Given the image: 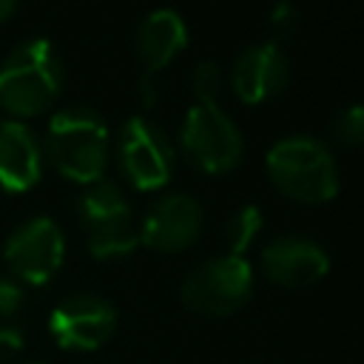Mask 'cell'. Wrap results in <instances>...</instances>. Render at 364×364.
I'll return each mask as SVG.
<instances>
[{"label":"cell","instance_id":"cell-1","mask_svg":"<svg viewBox=\"0 0 364 364\" xmlns=\"http://www.w3.org/2000/svg\"><path fill=\"white\" fill-rule=\"evenodd\" d=\"M63 77V60L51 40L31 37L14 46L0 65V108L14 117H34L54 102Z\"/></svg>","mask_w":364,"mask_h":364},{"label":"cell","instance_id":"cell-2","mask_svg":"<svg viewBox=\"0 0 364 364\" xmlns=\"http://www.w3.org/2000/svg\"><path fill=\"white\" fill-rule=\"evenodd\" d=\"M108 125L85 105L63 108L51 117L46 131L48 162L74 182H100L108 165Z\"/></svg>","mask_w":364,"mask_h":364},{"label":"cell","instance_id":"cell-3","mask_svg":"<svg viewBox=\"0 0 364 364\" xmlns=\"http://www.w3.org/2000/svg\"><path fill=\"white\" fill-rule=\"evenodd\" d=\"M264 165L273 185L296 202L321 205L338 193V168L330 148L307 134L279 139Z\"/></svg>","mask_w":364,"mask_h":364},{"label":"cell","instance_id":"cell-4","mask_svg":"<svg viewBox=\"0 0 364 364\" xmlns=\"http://www.w3.org/2000/svg\"><path fill=\"white\" fill-rule=\"evenodd\" d=\"M80 225L85 230L88 250L97 259H119L139 245L134 213L122 191L105 179L91 182L80 196Z\"/></svg>","mask_w":364,"mask_h":364},{"label":"cell","instance_id":"cell-5","mask_svg":"<svg viewBox=\"0 0 364 364\" xmlns=\"http://www.w3.org/2000/svg\"><path fill=\"white\" fill-rule=\"evenodd\" d=\"M253 290V270L245 256L222 253L202 264H196L182 287L179 296L188 310L199 316H228L236 313Z\"/></svg>","mask_w":364,"mask_h":364},{"label":"cell","instance_id":"cell-6","mask_svg":"<svg viewBox=\"0 0 364 364\" xmlns=\"http://www.w3.org/2000/svg\"><path fill=\"white\" fill-rule=\"evenodd\" d=\"M182 151L205 173H225L242 159V134L219 102H193L182 122Z\"/></svg>","mask_w":364,"mask_h":364},{"label":"cell","instance_id":"cell-7","mask_svg":"<svg viewBox=\"0 0 364 364\" xmlns=\"http://www.w3.org/2000/svg\"><path fill=\"white\" fill-rule=\"evenodd\" d=\"M117 156L125 179L136 191H156L173 173V148L165 131L145 114L125 119L117 139Z\"/></svg>","mask_w":364,"mask_h":364},{"label":"cell","instance_id":"cell-8","mask_svg":"<svg viewBox=\"0 0 364 364\" xmlns=\"http://www.w3.org/2000/svg\"><path fill=\"white\" fill-rule=\"evenodd\" d=\"M6 264L26 284H46L63 264L65 239L51 216H34L20 225L6 242Z\"/></svg>","mask_w":364,"mask_h":364},{"label":"cell","instance_id":"cell-9","mask_svg":"<svg viewBox=\"0 0 364 364\" xmlns=\"http://www.w3.org/2000/svg\"><path fill=\"white\" fill-rule=\"evenodd\" d=\"M117 330V307L102 296L77 293L60 301L48 316V333L63 350H100Z\"/></svg>","mask_w":364,"mask_h":364},{"label":"cell","instance_id":"cell-10","mask_svg":"<svg viewBox=\"0 0 364 364\" xmlns=\"http://www.w3.org/2000/svg\"><path fill=\"white\" fill-rule=\"evenodd\" d=\"M202 230V205L191 193H165L148 205L139 242L156 253H176L196 242Z\"/></svg>","mask_w":364,"mask_h":364},{"label":"cell","instance_id":"cell-11","mask_svg":"<svg viewBox=\"0 0 364 364\" xmlns=\"http://www.w3.org/2000/svg\"><path fill=\"white\" fill-rule=\"evenodd\" d=\"M262 270L282 287H310L330 270L327 250L307 236H276L262 250Z\"/></svg>","mask_w":364,"mask_h":364},{"label":"cell","instance_id":"cell-12","mask_svg":"<svg viewBox=\"0 0 364 364\" xmlns=\"http://www.w3.org/2000/svg\"><path fill=\"white\" fill-rule=\"evenodd\" d=\"M287 80H290V63L276 43L247 46L230 68V88L247 105L282 94Z\"/></svg>","mask_w":364,"mask_h":364},{"label":"cell","instance_id":"cell-13","mask_svg":"<svg viewBox=\"0 0 364 364\" xmlns=\"http://www.w3.org/2000/svg\"><path fill=\"white\" fill-rule=\"evenodd\" d=\"M43 154L40 145L20 119L0 122V188L9 193H26L40 182Z\"/></svg>","mask_w":364,"mask_h":364},{"label":"cell","instance_id":"cell-14","mask_svg":"<svg viewBox=\"0 0 364 364\" xmlns=\"http://www.w3.org/2000/svg\"><path fill=\"white\" fill-rule=\"evenodd\" d=\"M188 46V26L173 9H154L142 17L134 34V51L145 74L165 68Z\"/></svg>","mask_w":364,"mask_h":364},{"label":"cell","instance_id":"cell-15","mask_svg":"<svg viewBox=\"0 0 364 364\" xmlns=\"http://www.w3.org/2000/svg\"><path fill=\"white\" fill-rule=\"evenodd\" d=\"M262 210L256 208V205H242L233 216H230V222H228V228H225V242H228V253H233V256H242L245 253V247L256 239V233L262 230Z\"/></svg>","mask_w":364,"mask_h":364},{"label":"cell","instance_id":"cell-16","mask_svg":"<svg viewBox=\"0 0 364 364\" xmlns=\"http://www.w3.org/2000/svg\"><path fill=\"white\" fill-rule=\"evenodd\" d=\"M222 85H225V74L213 60L199 63L191 74V88H193L196 102H216L222 94Z\"/></svg>","mask_w":364,"mask_h":364},{"label":"cell","instance_id":"cell-17","mask_svg":"<svg viewBox=\"0 0 364 364\" xmlns=\"http://www.w3.org/2000/svg\"><path fill=\"white\" fill-rule=\"evenodd\" d=\"M330 131L341 145L355 148L361 142V136H364V108L361 105H350V108L338 111L333 125H330Z\"/></svg>","mask_w":364,"mask_h":364},{"label":"cell","instance_id":"cell-18","mask_svg":"<svg viewBox=\"0 0 364 364\" xmlns=\"http://www.w3.org/2000/svg\"><path fill=\"white\" fill-rule=\"evenodd\" d=\"M20 307H23V290H20V284H14L9 279H0V318L17 316Z\"/></svg>","mask_w":364,"mask_h":364},{"label":"cell","instance_id":"cell-19","mask_svg":"<svg viewBox=\"0 0 364 364\" xmlns=\"http://www.w3.org/2000/svg\"><path fill=\"white\" fill-rule=\"evenodd\" d=\"M23 333L14 327V324H3L0 327V361H6V358H11V355H17L20 350H23Z\"/></svg>","mask_w":364,"mask_h":364},{"label":"cell","instance_id":"cell-20","mask_svg":"<svg viewBox=\"0 0 364 364\" xmlns=\"http://www.w3.org/2000/svg\"><path fill=\"white\" fill-rule=\"evenodd\" d=\"M270 28H273V31H284V34H290V31L296 28V9L287 6V3L276 6V9L270 11Z\"/></svg>","mask_w":364,"mask_h":364},{"label":"cell","instance_id":"cell-21","mask_svg":"<svg viewBox=\"0 0 364 364\" xmlns=\"http://www.w3.org/2000/svg\"><path fill=\"white\" fill-rule=\"evenodd\" d=\"M139 97H142V102L151 108V105H156V100H159V94H156V85L151 82V74H145L142 80H139Z\"/></svg>","mask_w":364,"mask_h":364},{"label":"cell","instance_id":"cell-22","mask_svg":"<svg viewBox=\"0 0 364 364\" xmlns=\"http://www.w3.org/2000/svg\"><path fill=\"white\" fill-rule=\"evenodd\" d=\"M11 11H14V3H11V0H0V23H3Z\"/></svg>","mask_w":364,"mask_h":364},{"label":"cell","instance_id":"cell-23","mask_svg":"<svg viewBox=\"0 0 364 364\" xmlns=\"http://www.w3.org/2000/svg\"><path fill=\"white\" fill-rule=\"evenodd\" d=\"M26 364H40V361H26Z\"/></svg>","mask_w":364,"mask_h":364}]
</instances>
